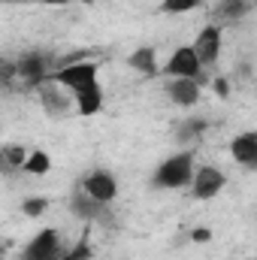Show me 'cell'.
<instances>
[{
	"mask_svg": "<svg viewBox=\"0 0 257 260\" xmlns=\"http://www.w3.org/2000/svg\"><path fill=\"white\" fill-rule=\"evenodd\" d=\"M194 154L191 151H179V154H170L157 170H154V179L151 185L154 188H164V191H179V188H188L194 182Z\"/></svg>",
	"mask_w": 257,
	"mask_h": 260,
	"instance_id": "6da1fadb",
	"label": "cell"
},
{
	"mask_svg": "<svg viewBox=\"0 0 257 260\" xmlns=\"http://www.w3.org/2000/svg\"><path fill=\"white\" fill-rule=\"evenodd\" d=\"M194 52L203 61V67L218 64V58H221V24H206L194 40Z\"/></svg>",
	"mask_w": 257,
	"mask_h": 260,
	"instance_id": "52a82bcc",
	"label": "cell"
},
{
	"mask_svg": "<svg viewBox=\"0 0 257 260\" xmlns=\"http://www.w3.org/2000/svg\"><path fill=\"white\" fill-rule=\"evenodd\" d=\"M18 73L27 79V82H34V85H43L52 73L46 70V61L40 58V55H27V58H21L18 61Z\"/></svg>",
	"mask_w": 257,
	"mask_h": 260,
	"instance_id": "7c38bea8",
	"label": "cell"
},
{
	"mask_svg": "<svg viewBox=\"0 0 257 260\" xmlns=\"http://www.w3.org/2000/svg\"><path fill=\"white\" fill-rule=\"evenodd\" d=\"M157 9L164 15H185V12H194V9H203V0H160Z\"/></svg>",
	"mask_w": 257,
	"mask_h": 260,
	"instance_id": "9a60e30c",
	"label": "cell"
},
{
	"mask_svg": "<svg viewBox=\"0 0 257 260\" xmlns=\"http://www.w3.org/2000/svg\"><path fill=\"white\" fill-rule=\"evenodd\" d=\"M46 209H49V200H46V197H27V200L21 203L24 218H40Z\"/></svg>",
	"mask_w": 257,
	"mask_h": 260,
	"instance_id": "e0dca14e",
	"label": "cell"
},
{
	"mask_svg": "<svg viewBox=\"0 0 257 260\" xmlns=\"http://www.w3.org/2000/svg\"><path fill=\"white\" fill-rule=\"evenodd\" d=\"M64 248H61V233L55 227H43L21 251V260H61Z\"/></svg>",
	"mask_w": 257,
	"mask_h": 260,
	"instance_id": "277c9868",
	"label": "cell"
},
{
	"mask_svg": "<svg viewBox=\"0 0 257 260\" xmlns=\"http://www.w3.org/2000/svg\"><path fill=\"white\" fill-rule=\"evenodd\" d=\"M61 260H88V242H79L70 254H64Z\"/></svg>",
	"mask_w": 257,
	"mask_h": 260,
	"instance_id": "ac0fdd59",
	"label": "cell"
},
{
	"mask_svg": "<svg viewBox=\"0 0 257 260\" xmlns=\"http://www.w3.org/2000/svg\"><path fill=\"white\" fill-rule=\"evenodd\" d=\"M191 239H194V242H209V239H212V233H209L206 227H197V230L191 233Z\"/></svg>",
	"mask_w": 257,
	"mask_h": 260,
	"instance_id": "d6986e66",
	"label": "cell"
},
{
	"mask_svg": "<svg viewBox=\"0 0 257 260\" xmlns=\"http://www.w3.org/2000/svg\"><path fill=\"white\" fill-rule=\"evenodd\" d=\"M127 64L139 73V76H145V79H154L157 73H160V67H157V52L151 49V46H139V49H133L127 58Z\"/></svg>",
	"mask_w": 257,
	"mask_h": 260,
	"instance_id": "30bf717a",
	"label": "cell"
},
{
	"mask_svg": "<svg viewBox=\"0 0 257 260\" xmlns=\"http://www.w3.org/2000/svg\"><path fill=\"white\" fill-rule=\"evenodd\" d=\"M224 185H227L224 170L203 164V167H197V173H194L191 191H194V197H197V200H212V197H218L221 191H224Z\"/></svg>",
	"mask_w": 257,
	"mask_h": 260,
	"instance_id": "8992f818",
	"label": "cell"
},
{
	"mask_svg": "<svg viewBox=\"0 0 257 260\" xmlns=\"http://www.w3.org/2000/svg\"><path fill=\"white\" fill-rule=\"evenodd\" d=\"M49 170H52V154L43 151V148H34V151L27 154V160H24V173H30V176H46Z\"/></svg>",
	"mask_w": 257,
	"mask_h": 260,
	"instance_id": "4fadbf2b",
	"label": "cell"
},
{
	"mask_svg": "<svg viewBox=\"0 0 257 260\" xmlns=\"http://www.w3.org/2000/svg\"><path fill=\"white\" fill-rule=\"evenodd\" d=\"M82 194H88L94 203L106 206V203H112L118 197V182H115V176L109 170H91L85 176V182H82Z\"/></svg>",
	"mask_w": 257,
	"mask_h": 260,
	"instance_id": "5b68a950",
	"label": "cell"
},
{
	"mask_svg": "<svg viewBox=\"0 0 257 260\" xmlns=\"http://www.w3.org/2000/svg\"><path fill=\"white\" fill-rule=\"evenodd\" d=\"M52 79H55L64 91H70V94L76 97V94H82L85 88H91V85L100 82V67L94 64V61H70V64H64L61 70H55Z\"/></svg>",
	"mask_w": 257,
	"mask_h": 260,
	"instance_id": "7a4b0ae2",
	"label": "cell"
},
{
	"mask_svg": "<svg viewBox=\"0 0 257 260\" xmlns=\"http://www.w3.org/2000/svg\"><path fill=\"white\" fill-rule=\"evenodd\" d=\"M218 18L221 21H233V18H242L248 12V0H221L218 3Z\"/></svg>",
	"mask_w": 257,
	"mask_h": 260,
	"instance_id": "5bb4252c",
	"label": "cell"
},
{
	"mask_svg": "<svg viewBox=\"0 0 257 260\" xmlns=\"http://www.w3.org/2000/svg\"><path fill=\"white\" fill-rule=\"evenodd\" d=\"M167 94H170V100L176 106H197L200 94H203V82H197V79H170Z\"/></svg>",
	"mask_w": 257,
	"mask_h": 260,
	"instance_id": "9c48e42d",
	"label": "cell"
},
{
	"mask_svg": "<svg viewBox=\"0 0 257 260\" xmlns=\"http://www.w3.org/2000/svg\"><path fill=\"white\" fill-rule=\"evenodd\" d=\"M230 157L242 170H257V130H242L230 139Z\"/></svg>",
	"mask_w": 257,
	"mask_h": 260,
	"instance_id": "ba28073f",
	"label": "cell"
},
{
	"mask_svg": "<svg viewBox=\"0 0 257 260\" xmlns=\"http://www.w3.org/2000/svg\"><path fill=\"white\" fill-rule=\"evenodd\" d=\"M0 154H3V164H6L9 170H15V167L24 170V160H27L30 151H24V145H12V142H9V145L0 148Z\"/></svg>",
	"mask_w": 257,
	"mask_h": 260,
	"instance_id": "2e32d148",
	"label": "cell"
},
{
	"mask_svg": "<svg viewBox=\"0 0 257 260\" xmlns=\"http://www.w3.org/2000/svg\"><path fill=\"white\" fill-rule=\"evenodd\" d=\"M203 61L197 58V52H194V46H179L173 55H170V61L160 67V73L167 76V79H197V82H203Z\"/></svg>",
	"mask_w": 257,
	"mask_h": 260,
	"instance_id": "3957f363",
	"label": "cell"
},
{
	"mask_svg": "<svg viewBox=\"0 0 257 260\" xmlns=\"http://www.w3.org/2000/svg\"><path fill=\"white\" fill-rule=\"evenodd\" d=\"M215 94H221V97H227V94H230V88H227V79H215Z\"/></svg>",
	"mask_w": 257,
	"mask_h": 260,
	"instance_id": "ffe728a7",
	"label": "cell"
},
{
	"mask_svg": "<svg viewBox=\"0 0 257 260\" xmlns=\"http://www.w3.org/2000/svg\"><path fill=\"white\" fill-rule=\"evenodd\" d=\"M76 109H79V115H85V118L97 115V112L103 109V85L97 82V85L85 88L82 94H76Z\"/></svg>",
	"mask_w": 257,
	"mask_h": 260,
	"instance_id": "8fae6325",
	"label": "cell"
},
{
	"mask_svg": "<svg viewBox=\"0 0 257 260\" xmlns=\"http://www.w3.org/2000/svg\"><path fill=\"white\" fill-rule=\"evenodd\" d=\"M30 3H85V0H30Z\"/></svg>",
	"mask_w": 257,
	"mask_h": 260,
	"instance_id": "44dd1931",
	"label": "cell"
}]
</instances>
